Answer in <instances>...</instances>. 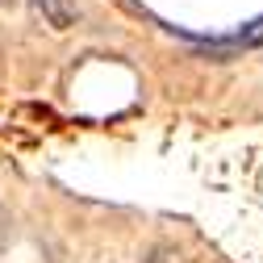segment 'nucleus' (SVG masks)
<instances>
[{
  "mask_svg": "<svg viewBox=\"0 0 263 263\" xmlns=\"http://www.w3.org/2000/svg\"><path fill=\"white\" fill-rule=\"evenodd\" d=\"M34 5L46 17L50 29H71L76 25V0H34Z\"/></svg>",
  "mask_w": 263,
  "mask_h": 263,
  "instance_id": "nucleus-1",
  "label": "nucleus"
},
{
  "mask_svg": "<svg viewBox=\"0 0 263 263\" xmlns=\"http://www.w3.org/2000/svg\"><path fill=\"white\" fill-rule=\"evenodd\" d=\"M259 42H263V17L251 21V29H242V34L226 38V42H213V46H205V50H209V54H230V50H247V46H259Z\"/></svg>",
  "mask_w": 263,
  "mask_h": 263,
  "instance_id": "nucleus-2",
  "label": "nucleus"
},
{
  "mask_svg": "<svg viewBox=\"0 0 263 263\" xmlns=\"http://www.w3.org/2000/svg\"><path fill=\"white\" fill-rule=\"evenodd\" d=\"M0 5H13V0H0Z\"/></svg>",
  "mask_w": 263,
  "mask_h": 263,
  "instance_id": "nucleus-3",
  "label": "nucleus"
}]
</instances>
